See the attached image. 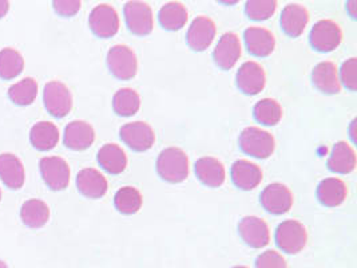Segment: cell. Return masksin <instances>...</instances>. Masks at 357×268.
Returning <instances> with one entry per match:
<instances>
[{
    "label": "cell",
    "mask_w": 357,
    "mask_h": 268,
    "mask_svg": "<svg viewBox=\"0 0 357 268\" xmlns=\"http://www.w3.org/2000/svg\"><path fill=\"white\" fill-rule=\"evenodd\" d=\"M125 19L131 33L135 35H149L154 27L151 8L144 1H129L125 6Z\"/></svg>",
    "instance_id": "cell-9"
},
{
    "label": "cell",
    "mask_w": 357,
    "mask_h": 268,
    "mask_svg": "<svg viewBox=\"0 0 357 268\" xmlns=\"http://www.w3.org/2000/svg\"><path fill=\"white\" fill-rule=\"evenodd\" d=\"M24 68V59L15 49L7 47L0 51V78L10 81L20 75Z\"/></svg>",
    "instance_id": "cell-31"
},
{
    "label": "cell",
    "mask_w": 357,
    "mask_h": 268,
    "mask_svg": "<svg viewBox=\"0 0 357 268\" xmlns=\"http://www.w3.org/2000/svg\"><path fill=\"white\" fill-rule=\"evenodd\" d=\"M77 186L83 196L89 199H100L107 192L106 177L94 168L82 169L77 176Z\"/></svg>",
    "instance_id": "cell-18"
},
{
    "label": "cell",
    "mask_w": 357,
    "mask_h": 268,
    "mask_svg": "<svg viewBox=\"0 0 357 268\" xmlns=\"http://www.w3.org/2000/svg\"><path fill=\"white\" fill-rule=\"evenodd\" d=\"M24 167L13 153L0 154V179L10 189L17 191L24 185Z\"/></svg>",
    "instance_id": "cell-19"
},
{
    "label": "cell",
    "mask_w": 357,
    "mask_h": 268,
    "mask_svg": "<svg viewBox=\"0 0 357 268\" xmlns=\"http://www.w3.org/2000/svg\"><path fill=\"white\" fill-rule=\"evenodd\" d=\"M215 31V24L211 17H195L188 30L186 42L189 47L195 51H205L214 40Z\"/></svg>",
    "instance_id": "cell-14"
},
{
    "label": "cell",
    "mask_w": 357,
    "mask_h": 268,
    "mask_svg": "<svg viewBox=\"0 0 357 268\" xmlns=\"http://www.w3.org/2000/svg\"><path fill=\"white\" fill-rule=\"evenodd\" d=\"M122 141L135 151H146L154 145L155 133L153 128L142 121L126 124L121 128Z\"/></svg>",
    "instance_id": "cell-8"
},
{
    "label": "cell",
    "mask_w": 357,
    "mask_h": 268,
    "mask_svg": "<svg viewBox=\"0 0 357 268\" xmlns=\"http://www.w3.org/2000/svg\"><path fill=\"white\" fill-rule=\"evenodd\" d=\"M20 218L30 228H42L49 221V205L45 201L38 199L27 200L22 205Z\"/></svg>",
    "instance_id": "cell-28"
},
{
    "label": "cell",
    "mask_w": 357,
    "mask_h": 268,
    "mask_svg": "<svg viewBox=\"0 0 357 268\" xmlns=\"http://www.w3.org/2000/svg\"><path fill=\"white\" fill-rule=\"evenodd\" d=\"M98 163L110 174H119L128 167V157L121 147L106 144L98 151Z\"/></svg>",
    "instance_id": "cell-27"
},
{
    "label": "cell",
    "mask_w": 357,
    "mask_h": 268,
    "mask_svg": "<svg viewBox=\"0 0 357 268\" xmlns=\"http://www.w3.org/2000/svg\"><path fill=\"white\" fill-rule=\"evenodd\" d=\"M157 172L165 181L178 184L189 176V157L179 148H167L160 153Z\"/></svg>",
    "instance_id": "cell-1"
},
{
    "label": "cell",
    "mask_w": 357,
    "mask_h": 268,
    "mask_svg": "<svg viewBox=\"0 0 357 268\" xmlns=\"http://www.w3.org/2000/svg\"><path fill=\"white\" fill-rule=\"evenodd\" d=\"M233 268H248V267H245V266H236V267H233Z\"/></svg>",
    "instance_id": "cell-42"
},
{
    "label": "cell",
    "mask_w": 357,
    "mask_h": 268,
    "mask_svg": "<svg viewBox=\"0 0 357 268\" xmlns=\"http://www.w3.org/2000/svg\"><path fill=\"white\" fill-rule=\"evenodd\" d=\"M54 10L61 17H74L81 10V1L75 0H55L52 1Z\"/></svg>",
    "instance_id": "cell-38"
},
{
    "label": "cell",
    "mask_w": 357,
    "mask_h": 268,
    "mask_svg": "<svg viewBox=\"0 0 357 268\" xmlns=\"http://www.w3.org/2000/svg\"><path fill=\"white\" fill-rule=\"evenodd\" d=\"M91 31L99 38H112L119 30V17L109 4H99L89 17Z\"/></svg>",
    "instance_id": "cell-10"
},
{
    "label": "cell",
    "mask_w": 357,
    "mask_h": 268,
    "mask_svg": "<svg viewBox=\"0 0 357 268\" xmlns=\"http://www.w3.org/2000/svg\"><path fill=\"white\" fill-rule=\"evenodd\" d=\"M43 102L51 116L63 118L73 109V96L70 89L59 81H51L45 86Z\"/></svg>",
    "instance_id": "cell-4"
},
{
    "label": "cell",
    "mask_w": 357,
    "mask_h": 268,
    "mask_svg": "<svg viewBox=\"0 0 357 268\" xmlns=\"http://www.w3.org/2000/svg\"><path fill=\"white\" fill-rule=\"evenodd\" d=\"M253 113L260 124L275 126L282 118V107L276 100L264 98L256 103Z\"/></svg>",
    "instance_id": "cell-34"
},
{
    "label": "cell",
    "mask_w": 357,
    "mask_h": 268,
    "mask_svg": "<svg viewBox=\"0 0 357 268\" xmlns=\"http://www.w3.org/2000/svg\"><path fill=\"white\" fill-rule=\"evenodd\" d=\"M96 132L93 126L84 121H73L65 129L63 142L71 151H86L94 144Z\"/></svg>",
    "instance_id": "cell-16"
},
{
    "label": "cell",
    "mask_w": 357,
    "mask_h": 268,
    "mask_svg": "<svg viewBox=\"0 0 357 268\" xmlns=\"http://www.w3.org/2000/svg\"><path fill=\"white\" fill-rule=\"evenodd\" d=\"M8 8H10V3L6 0H0V19L6 17V14L8 13Z\"/></svg>",
    "instance_id": "cell-39"
},
{
    "label": "cell",
    "mask_w": 357,
    "mask_h": 268,
    "mask_svg": "<svg viewBox=\"0 0 357 268\" xmlns=\"http://www.w3.org/2000/svg\"><path fill=\"white\" fill-rule=\"evenodd\" d=\"M261 204L273 215L287 214L292 208V192L288 186L280 183L268 185L261 193Z\"/></svg>",
    "instance_id": "cell-11"
},
{
    "label": "cell",
    "mask_w": 357,
    "mask_h": 268,
    "mask_svg": "<svg viewBox=\"0 0 357 268\" xmlns=\"http://www.w3.org/2000/svg\"><path fill=\"white\" fill-rule=\"evenodd\" d=\"M238 231L245 243L252 248H264L271 241L268 224L260 218L246 216L238 224Z\"/></svg>",
    "instance_id": "cell-13"
},
{
    "label": "cell",
    "mask_w": 357,
    "mask_h": 268,
    "mask_svg": "<svg viewBox=\"0 0 357 268\" xmlns=\"http://www.w3.org/2000/svg\"><path fill=\"white\" fill-rule=\"evenodd\" d=\"M107 66L115 78L128 81L135 77L138 61L130 47L125 45H116L107 54Z\"/></svg>",
    "instance_id": "cell-5"
},
{
    "label": "cell",
    "mask_w": 357,
    "mask_h": 268,
    "mask_svg": "<svg viewBox=\"0 0 357 268\" xmlns=\"http://www.w3.org/2000/svg\"><path fill=\"white\" fill-rule=\"evenodd\" d=\"M341 82L352 91L357 89V59L351 58L342 64L340 70ZM340 82V84H341Z\"/></svg>",
    "instance_id": "cell-36"
},
{
    "label": "cell",
    "mask_w": 357,
    "mask_h": 268,
    "mask_svg": "<svg viewBox=\"0 0 357 268\" xmlns=\"http://www.w3.org/2000/svg\"><path fill=\"white\" fill-rule=\"evenodd\" d=\"M347 185L342 180L336 177L325 179L317 186V199L323 205L331 208L342 204L347 199Z\"/></svg>",
    "instance_id": "cell-26"
},
{
    "label": "cell",
    "mask_w": 357,
    "mask_h": 268,
    "mask_svg": "<svg viewBox=\"0 0 357 268\" xmlns=\"http://www.w3.org/2000/svg\"><path fill=\"white\" fill-rule=\"evenodd\" d=\"M30 141L38 151H51L59 142V129L52 122H38L30 132Z\"/></svg>",
    "instance_id": "cell-25"
},
{
    "label": "cell",
    "mask_w": 357,
    "mask_h": 268,
    "mask_svg": "<svg viewBox=\"0 0 357 268\" xmlns=\"http://www.w3.org/2000/svg\"><path fill=\"white\" fill-rule=\"evenodd\" d=\"M313 84L324 94H337L341 91L339 70L333 62H321L313 68Z\"/></svg>",
    "instance_id": "cell-20"
},
{
    "label": "cell",
    "mask_w": 357,
    "mask_h": 268,
    "mask_svg": "<svg viewBox=\"0 0 357 268\" xmlns=\"http://www.w3.org/2000/svg\"><path fill=\"white\" fill-rule=\"evenodd\" d=\"M38 96V84L33 78H24L8 89V97L17 106H29Z\"/></svg>",
    "instance_id": "cell-33"
},
{
    "label": "cell",
    "mask_w": 357,
    "mask_h": 268,
    "mask_svg": "<svg viewBox=\"0 0 357 268\" xmlns=\"http://www.w3.org/2000/svg\"><path fill=\"white\" fill-rule=\"evenodd\" d=\"M195 174L202 184L218 188L224 184L227 173L221 161L214 157H202L195 163Z\"/></svg>",
    "instance_id": "cell-21"
},
{
    "label": "cell",
    "mask_w": 357,
    "mask_h": 268,
    "mask_svg": "<svg viewBox=\"0 0 357 268\" xmlns=\"http://www.w3.org/2000/svg\"><path fill=\"white\" fill-rule=\"evenodd\" d=\"M256 268H288V265L281 253L269 250L262 252L257 258Z\"/></svg>",
    "instance_id": "cell-37"
},
{
    "label": "cell",
    "mask_w": 357,
    "mask_h": 268,
    "mask_svg": "<svg viewBox=\"0 0 357 268\" xmlns=\"http://www.w3.org/2000/svg\"><path fill=\"white\" fill-rule=\"evenodd\" d=\"M273 135L257 126H249L240 135V148L256 158H268L275 151Z\"/></svg>",
    "instance_id": "cell-2"
},
{
    "label": "cell",
    "mask_w": 357,
    "mask_h": 268,
    "mask_svg": "<svg viewBox=\"0 0 357 268\" xmlns=\"http://www.w3.org/2000/svg\"><path fill=\"white\" fill-rule=\"evenodd\" d=\"M0 200H1V191H0Z\"/></svg>",
    "instance_id": "cell-43"
},
{
    "label": "cell",
    "mask_w": 357,
    "mask_h": 268,
    "mask_svg": "<svg viewBox=\"0 0 357 268\" xmlns=\"http://www.w3.org/2000/svg\"><path fill=\"white\" fill-rule=\"evenodd\" d=\"M188 22L186 7L178 1L166 3L160 11V23L169 31H178Z\"/></svg>",
    "instance_id": "cell-29"
},
{
    "label": "cell",
    "mask_w": 357,
    "mask_h": 268,
    "mask_svg": "<svg viewBox=\"0 0 357 268\" xmlns=\"http://www.w3.org/2000/svg\"><path fill=\"white\" fill-rule=\"evenodd\" d=\"M114 204L121 214L134 215L142 207V196L137 188L123 186L115 193Z\"/></svg>",
    "instance_id": "cell-32"
},
{
    "label": "cell",
    "mask_w": 357,
    "mask_h": 268,
    "mask_svg": "<svg viewBox=\"0 0 357 268\" xmlns=\"http://www.w3.org/2000/svg\"><path fill=\"white\" fill-rule=\"evenodd\" d=\"M244 38L246 49L255 57H260V58L269 57L276 47L275 35L264 27L253 26L246 29Z\"/></svg>",
    "instance_id": "cell-15"
},
{
    "label": "cell",
    "mask_w": 357,
    "mask_h": 268,
    "mask_svg": "<svg viewBox=\"0 0 357 268\" xmlns=\"http://www.w3.org/2000/svg\"><path fill=\"white\" fill-rule=\"evenodd\" d=\"M309 22L308 10L300 4H288L281 14V27L284 33L297 38L304 33Z\"/></svg>",
    "instance_id": "cell-23"
},
{
    "label": "cell",
    "mask_w": 357,
    "mask_h": 268,
    "mask_svg": "<svg viewBox=\"0 0 357 268\" xmlns=\"http://www.w3.org/2000/svg\"><path fill=\"white\" fill-rule=\"evenodd\" d=\"M277 1L272 0H250L246 3V15L253 20H266L275 14Z\"/></svg>",
    "instance_id": "cell-35"
},
{
    "label": "cell",
    "mask_w": 357,
    "mask_h": 268,
    "mask_svg": "<svg viewBox=\"0 0 357 268\" xmlns=\"http://www.w3.org/2000/svg\"><path fill=\"white\" fill-rule=\"evenodd\" d=\"M0 268H8V266L3 260H0Z\"/></svg>",
    "instance_id": "cell-41"
},
{
    "label": "cell",
    "mask_w": 357,
    "mask_h": 268,
    "mask_svg": "<svg viewBox=\"0 0 357 268\" xmlns=\"http://www.w3.org/2000/svg\"><path fill=\"white\" fill-rule=\"evenodd\" d=\"M241 57V42L234 33H225L218 40L213 58L214 62L222 70H230L238 62Z\"/></svg>",
    "instance_id": "cell-12"
},
{
    "label": "cell",
    "mask_w": 357,
    "mask_h": 268,
    "mask_svg": "<svg viewBox=\"0 0 357 268\" xmlns=\"http://www.w3.org/2000/svg\"><path fill=\"white\" fill-rule=\"evenodd\" d=\"M43 181L52 191H63L70 184V167L61 157H45L39 161Z\"/></svg>",
    "instance_id": "cell-7"
},
{
    "label": "cell",
    "mask_w": 357,
    "mask_h": 268,
    "mask_svg": "<svg viewBox=\"0 0 357 268\" xmlns=\"http://www.w3.org/2000/svg\"><path fill=\"white\" fill-rule=\"evenodd\" d=\"M342 40L340 26L329 19L320 20L310 31V45L320 52H329L339 47Z\"/></svg>",
    "instance_id": "cell-6"
},
{
    "label": "cell",
    "mask_w": 357,
    "mask_h": 268,
    "mask_svg": "<svg viewBox=\"0 0 357 268\" xmlns=\"http://www.w3.org/2000/svg\"><path fill=\"white\" fill-rule=\"evenodd\" d=\"M231 180L244 191H252L262 181L261 168L248 160H238L231 167Z\"/></svg>",
    "instance_id": "cell-22"
},
{
    "label": "cell",
    "mask_w": 357,
    "mask_h": 268,
    "mask_svg": "<svg viewBox=\"0 0 357 268\" xmlns=\"http://www.w3.org/2000/svg\"><path fill=\"white\" fill-rule=\"evenodd\" d=\"M266 75L257 62H245L237 73V86L248 96H256L264 90Z\"/></svg>",
    "instance_id": "cell-17"
},
{
    "label": "cell",
    "mask_w": 357,
    "mask_h": 268,
    "mask_svg": "<svg viewBox=\"0 0 357 268\" xmlns=\"http://www.w3.org/2000/svg\"><path fill=\"white\" fill-rule=\"evenodd\" d=\"M355 7H356V1H348V6H347V8H348V11H349V14H351V17H356V13H355Z\"/></svg>",
    "instance_id": "cell-40"
},
{
    "label": "cell",
    "mask_w": 357,
    "mask_h": 268,
    "mask_svg": "<svg viewBox=\"0 0 357 268\" xmlns=\"http://www.w3.org/2000/svg\"><path fill=\"white\" fill-rule=\"evenodd\" d=\"M328 168L332 172L341 174L354 172L356 168V153L354 148L345 141L337 142L328 158Z\"/></svg>",
    "instance_id": "cell-24"
},
{
    "label": "cell",
    "mask_w": 357,
    "mask_h": 268,
    "mask_svg": "<svg viewBox=\"0 0 357 268\" xmlns=\"http://www.w3.org/2000/svg\"><path fill=\"white\" fill-rule=\"evenodd\" d=\"M139 107H141V97L135 90L125 87L115 93L113 98V109L118 116L130 117L135 113H138Z\"/></svg>",
    "instance_id": "cell-30"
},
{
    "label": "cell",
    "mask_w": 357,
    "mask_h": 268,
    "mask_svg": "<svg viewBox=\"0 0 357 268\" xmlns=\"http://www.w3.org/2000/svg\"><path fill=\"white\" fill-rule=\"evenodd\" d=\"M307 230L297 220H285L277 227V246L280 250L287 253H298L303 251L307 246Z\"/></svg>",
    "instance_id": "cell-3"
}]
</instances>
